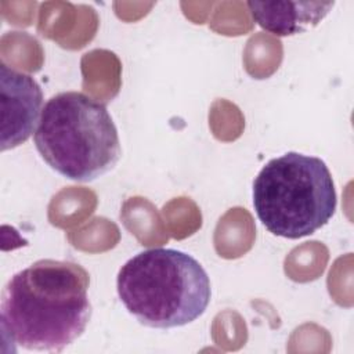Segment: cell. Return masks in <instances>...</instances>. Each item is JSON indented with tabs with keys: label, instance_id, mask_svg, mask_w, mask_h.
<instances>
[{
	"label": "cell",
	"instance_id": "6da1fadb",
	"mask_svg": "<svg viewBox=\"0 0 354 354\" xmlns=\"http://www.w3.org/2000/svg\"><path fill=\"white\" fill-rule=\"evenodd\" d=\"M90 275L79 264L43 259L14 274L1 290L0 321L7 343L59 353L91 318Z\"/></svg>",
	"mask_w": 354,
	"mask_h": 354
},
{
	"label": "cell",
	"instance_id": "7a4b0ae2",
	"mask_svg": "<svg viewBox=\"0 0 354 354\" xmlns=\"http://www.w3.org/2000/svg\"><path fill=\"white\" fill-rule=\"evenodd\" d=\"M116 289L126 310L156 329L188 325L207 308L210 279L191 254L169 248L147 249L119 270Z\"/></svg>",
	"mask_w": 354,
	"mask_h": 354
},
{
	"label": "cell",
	"instance_id": "3957f363",
	"mask_svg": "<svg viewBox=\"0 0 354 354\" xmlns=\"http://www.w3.org/2000/svg\"><path fill=\"white\" fill-rule=\"evenodd\" d=\"M33 141L53 170L80 183L106 174L122 155L106 106L80 91L59 93L46 102Z\"/></svg>",
	"mask_w": 354,
	"mask_h": 354
},
{
	"label": "cell",
	"instance_id": "277c9868",
	"mask_svg": "<svg viewBox=\"0 0 354 354\" xmlns=\"http://www.w3.org/2000/svg\"><path fill=\"white\" fill-rule=\"evenodd\" d=\"M337 206L326 163L311 155L286 152L267 162L253 181V207L277 236L299 239L328 224Z\"/></svg>",
	"mask_w": 354,
	"mask_h": 354
},
{
	"label": "cell",
	"instance_id": "5b68a950",
	"mask_svg": "<svg viewBox=\"0 0 354 354\" xmlns=\"http://www.w3.org/2000/svg\"><path fill=\"white\" fill-rule=\"evenodd\" d=\"M43 105L39 83L24 72L0 65V109L1 151L12 149L35 134Z\"/></svg>",
	"mask_w": 354,
	"mask_h": 354
},
{
	"label": "cell",
	"instance_id": "8992f818",
	"mask_svg": "<svg viewBox=\"0 0 354 354\" xmlns=\"http://www.w3.org/2000/svg\"><path fill=\"white\" fill-rule=\"evenodd\" d=\"M335 1H248L254 22L275 36H293L317 26L333 8Z\"/></svg>",
	"mask_w": 354,
	"mask_h": 354
}]
</instances>
